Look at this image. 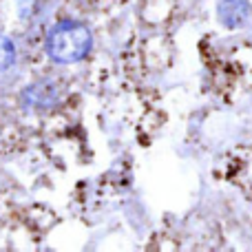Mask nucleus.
I'll return each mask as SVG.
<instances>
[{
	"mask_svg": "<svg viewBox=\"0 0 252 252\" xmlns=\"http://www.w3.org/2000/svg\"><path fill=\"white\" fill-rule=\"evenodd\" d=\"M91 33L80 22H60L51 29L47 38V53L56 62L71 64V62L82 60L91 49Z\"/></svg>",
	"mask_w": 252,
	"mask_h": 252,
	"instance_id": "obj_1",
	"label": "nucleus"
},
{
	"mask_svg": "<svg viewBox=\"0 0 252 252\" xmlns=\"http://www.w3.org/2000/svg\"><path fill=\"white\" fill-rule=\"evenodd\" d=\"M248 2L246 0H221L219 2V18L228 29H237L248 20Z\"/></svg>",
	"mask_w": 252,
	"mask_h": 252,
	"instance_id": "obj_2",
	"label": "nucleus"
},
{
	"mask_svg": "<svg viewBox=\"0 0 252 252\" xmlns=\"http://www.w3.org/2000/svg\"><path fill=\"white\" fill-rule=\"evenodd\" d=\"M13 62H16V47H13V42L9 38L0 35V73L7 71Z\"/></svg>",
	"mask_w": 252,
	"mask_h": 252,
	"instance_id": "obj_3",
	"label": "nucleus"
}]
</instances>
